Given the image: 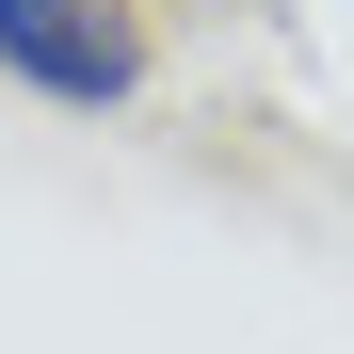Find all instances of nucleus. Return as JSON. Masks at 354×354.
I'll list each match as a JSON object with an SVG mask.
<instances>
[{"label":"nucleus","mask_w":354,"mask_h":354,"mask_svg":"<svg viewBox=\"0 0 354 354\" xmlns=\"http://www.w3.org/2000/svg\"><path fill=\"white\" fill-rule=\"evenodd\" d=\"M0 81L48 113H129L145 97V17L129 0H0Z\"/></svg>","instance_id":"obj_1"}]
</instances>
